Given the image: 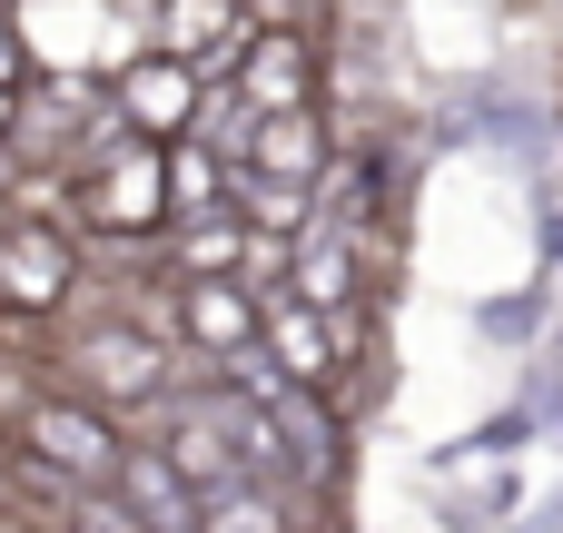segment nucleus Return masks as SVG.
Here are the masks:
<instances>
[{"mask_svg": "<svg viewBox=\"0 0 563 533\" xmlns=\"http://www.w3.org/2000/svg\"><path fill=\"white\" fill-rule=\"evenodd\" d=\"M40 386H59V396H79V406H99V415H129V406H168V386H208V356L158 346V336H139L129 317H99V326L59 336V346L40 356Z\"/></svg>", "mask_w": 563, "mask_h": 533, "instance_id": "nucleus-1", "label": "nucleus"}, {"mask_svg": "<svg viewBox=\"0 0 563 533\" xmlns=\"http://www.w3.org/2000/svg\"><path fill=\"white\" fill-rule=\"evenodd\" d=\"M168 227V148L158 138H109L99 158L69 168V237H109V247H139Z\"/></svg>", "mask_w": 563, "mask_h": 533, "instance_id": "nucleus-2", "label": "nucleus"}, {"mask_svg": "<svg viewBox=\"0 0 563 533\" xmlns=\"http://www.w3.org/2000/svg\"><path fill=\"white\" fill-rule=\"evenodd\" d=\"M10 445L40 465V475H59L69 495H89V485H109L119 475V455H129V435H119V415H99V406H79V396H59V386H40L30 406H20V425H10Z\"/></svg>", "mask_w": 563, "mask_h": 533, "instance_id": "nucleus-3", "label": "nucleus"}, {"mask_svg": "<svg viewBox=\"0 0 563 533\" xmlns=\"http://www.w3.org/2000/svg\"><path fill=\"white\" fill-rule=\"evenodd\" d=\"M69 287H79V237L10 218V227H0V317H10V326H40V317L69 307Z\"/></svg>", "mask_w": 563, "mask_h": 533, "instance_id": "nucleus-4", "label": "nucleus"}, {"mask_svg": "<svg viewBox=\"0 0 563 533\" xmlns=\"http://www.w3.org/2000/svg\"><path fill=\"white\" fill-rule=\"evenodd\" d=\"M198 99H208V79H198L188 59H168V49H129V59L109 69V109H119L129 138H158V148L188 138Z\"/></svg>", "mask_w": 563, "mask_h": 533, "instance_id": "nucleus-5", "label": "nucleus"}, {"mask_svg": "<svg viewBox=\"0 0 563 533\" xmlns=\"http://www.w3.org/2000/svg\"><path fill=\"white\" fill-rule=\"evenodd\" d=\"M257 356H267L297 396H327V415H336V376H346L336 317H317V307H297V297H257Z\"/></svg>", "mask_w": 563, "mask_h": 533, "instance_id": "nucleus-6", "label": "nucleus"}, {"mask_svg": "<svg viewBox=\"0 0 563 533\" xmlns=\"http://www.w3.org/2000/svg\"><path fill=\"white\" fill-rule=\"evenodd\" d=\"M228 89L257 109V119H277V109H317V40L307 30H257L247 20V49H238V69H228Z\"/></svg>", "mask_w": 563, "mask_h": 533, "instance_id": "nucleus-7", "label": "nucleus"}, {"mask_svg": "<svg viewBox=\"0 0 563 533\" xmlns=\"http://www.w3.org/2000/svg\"><path fill=\"white\" fill-rule=\"evenodd\" d=\"M148 49H168V59H188L208 89L238 69V49H247V0H158V20H148Z\"/></svg>", "mask_w": 563, "mask_h": 533, "instance_id": "nucleus-8", "label": "nucleus"}, {"mask_svg": "<svg viewBox=\"0 0 563 533\" xmlns=\"http://www.w3.org/2000/svg\"><path fill=\"white\" fill-rule=\"evenodd\" d=\"M327 158H336V119L327 109H277V119H257V138H247L238 168L267 178V188H317Z\"/></svg>", "mask_w": 563, "mask_h": 533, "instance_id": "nucleus-9", "label": "nucleus"}, {"mask_svg": "<svg viewBox=\"0 0 563 533\" xmlns=\"http://www.w3.org/2000/svg\"><path fill=\"white\" fill-rule=\"evenodd\" d=\"M109 495H119V504H129L148 533H188V524H198V485H188V475H178V465H168L148 435H129V455H119Z\"/></svg>", "mask_w": 563, "mask_h": 533, "instance_id": "nucleus-10", "label": "nucleus"}, {"mask_svg": "<svg viewBox=\"0 0 563 533\" xmlns=\"http://www.w3.org/2000/svg\"><path fill=\"white\" fill-rule=\"evenodd\" d=\"M277 297H297V307H317V317H346V307H366L376 287H366V267H356V247H346L336 227H307Z\"/></svg>", "mask_w": 563, "mask_h": 533, "instance_id": "nucleus-11", "label": "nucleus"}, {"mask_svg": "<svg viewBox=\"0 0 563 533\" xmlns=\"http://www.w3.org/2000/svg\"><path fill=\"white\" fill-rule=\"evenodd\" d=\"M178 346L188 356H238V346H257V297L238 287V277H198V287H178Z\"/></svg>", "mask_w": 563, "mask_h": 533, "instance_id": "nucleus-12", "label": "nucleus"}, {"mask_svg": "<svg viewBox=\"0 0 563 533\" xmlns=\"http://www.w3.org/2000/svg\"><path fill=\"white\" fill-rule=\"evenodd\" d=\"M10 30H20L30 69L79 79V59H89V40H99V0H10Z\"/></svg>", "mask_w": 563, "mask_h": 533, "instance_id": "nucleus-13", "label": "nucleus"}, {"mask_svg": "<svg viewBox=\"0 0 563 533\" xmlns=\"http://www.w3.org/2000/svg\"><path fill=\"white\" fill-rule=\"evenodd\" d=\"M188 533H297V485L287 475H238V485L198 495Z\"/></svg>", "mask_w": 563, "mask_h": 533, "instance_id": "nucleus-14", "label": "nucleus"}, {"mask_svg": "<svg viewBox=\"0 0 563 533\" xmlns=\"http://www.w3.org/2000/svg\"><path fill=\"white\" fill-rule=\"evenodd\" d=\"M238 257H247V218L218 208V218H178V227H168L158 277H168V287H198V277H238Z\"/></svg>", "mask_w": 563, "mask_h": 533, "instance_id": "nucleus-15", "label": "nucleus"}, {"mask_svg": "<svg viewBox=\"0 0 563 533\" xmlns=\"http://www.w3.org/2000/svg\"><path fill=\"white\" fill-rule=\"evenodd\" d=\"M228 208V158L198 138H168V227L178 218H218Z\"/></svg>", "mask_w": 563, "mask_h": 533, "instance_id": "nucleus-16", "label": "nucleus"}, {"mask_svg": "<svg viewBox=\"0 0 563 533\" xmlns=\"http://www.w3.org/2000/svg\"><path fill=\"white\" fill-rule=\"evenodd\" d=\"M59 533H148L109 485H89V495H69V514H59Z\"/></svg>", "mask_w": 563, "mask_h": 533, "instance_id": "nucleus-17", "label": "nucleus"}, {"mask_svg": "<svg viewBox=\"0 0 563 533\" xmlns=\"http://www.w3.org/2000/svg\"><path fill=\"white\" fill-rule=\"evenodd\" d=\"M40 69H30V49H20V30H10V10H0V89H30Z\"/></svg>", "mask_w": 563, "mask_h": 533, "instance_id": "nucleus-18", "label": "nucleus"}, {"mask_svg": "<svg viewBox=\"0 0 563 533\" xmlns=\"http://www.w3.org/2000/svg\"><path fill=\"white\" fill-rule=\"evenodd\" d=\"M10 119H20V89H0V138H10Z\"/></svg>", "mask_w": 563, "mask_h": 533, "instance_id": "nucleus-19", "label": "nucleus"}]
</instances>
